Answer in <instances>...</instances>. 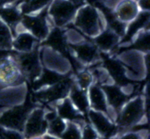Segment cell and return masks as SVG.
<instances>
[{
  "label": "cell",
  "instance_id": "obj_26",
  "mask_svg": "<svg viewBox=\"0 0 150 139\" xmlns=\"http://www.w3.org/2000/svg\"><path fill=\"white\" fill-rule=\"evenodd\" d=\"M60 139H81V127L73 122H67L65 130Z\"/></svg>",
  "mask_w": 150,
  "mask_h": 139
},
{
  "label": "cell",
  "instance_id": "obj_10",
  "mask_svg": "<svg viewBox=\"0 0 150 139\" xmlns=\"http://www.w3.org/2000/svg\"><path fill=\"white\" fill-rule=\"evenodd\" d=\"M21 71L25 76L37 79L42 71L40 55L35 50L26 53H18L13 56Z\"/></svg>",
  "mask_w": 150,
  "mask_h": 139
},
{
  "label": "cell",
  "instance_id": "obj_28",
  "mask_svg": "<svg viewBox=\"0 0 150 139\" xmlns=\"http://www.w3.org/2000/svg\"><path fill=\"white\" fill-rule=\"evenodd\" d=\"M148 138V132L144 129H142L139 131H127L115 136L111 139H146Z\"/></svg>",
  "mask_w": 150,
  "mask_h": 139
},
{
  "label": "cell",
  "instance_id": "obj_31",
  "mask_svg": "<svg viewBox=\"0 0 150 139\" xmlns=\"http://www.w3.org/2000/svg\"><path fill=\"white\" fill-rule=\"evenodd\" d=\"M136 1L141 12H149V0H137Z\"/></svg>",
  "mask_w": 150,
  "mask_h": 139
},
{
  "label": "cell",
  "instance_id": "obj_21",
  "mask_svg": "<svg viewBox=\"0 0 150 139\" xmlns=\"http://www.w3.org/2000/svg\"><path fill=\"white\" fill-rule=\"evenodd\" d=\"M120 38L109 29H105L94 38V45L98 50L110 52L117 45Z\"/></svg>",
  "mask_w": 150,
  "mask_h": 139
},
{
  "label": "cell",
  "instance_id": "obj_32",
  "mask_svg": "<svg viewBox=\"0 0 150 139\" xmlns=\"http://www.w3.org/2000/svg\"><path fill=\"white\" fill-rule=\"evenodd\" d=\"M42 137H43L44 139H60L59 138H57V137L49 135V134H48V133L45 134V135H44Z\"/></svg>",
  "mask_w": 150,
  "mask_h": 139
},
{
  "label": "cell",
  "instance_id": "obj_24",
  "mask_svg": "<svg viewBox=\"0 0 150 139\" xmlns=\"http://www.w3.org/2000/svg\"><path fill=\"white\" fill-rule=\"evenodd\" d=\"M13 35L11 29L0 19V50H10L13 45Z\"/></svg>",
  "mask_w": 150,
  "mask_h": 139
},
{
  "label": "cell",
  "instance_id": "obj_9",
  "mask_svg": "<svg viewBox=\"0 0 150 139\" xmlns=\"http://www.w3.org/2000/svg\"><path fill=\"white\" fill-rule=\"evenodd\" d=\"M89 123L96 130L101 138L111 139L117 135L115 122L105 113L89 109L87 113Z\"/></svg>",
  "mask_w": 150,
  "mask_h": 139
},
{
  "label": "cell",
  "instance_id": "obj_30",
  "mask_svg": "<svg viewBox=\"0 0 150 139\" xmlns=\"http://www.w3.org/2000/svg\"><path fill=\"white\" fill-rule=\"evenodd\" d=\"M0 139H25L23 133L0 126Z\"/></svg>",
  "mask_w": 150,
  "mask_h": 139
},
{
  "label": "cell",
  "instance_id": "obj_17",
  "mask_svg": "<svg viewBox=\"0 0 150 139\" xmlns=\"http://www.w3.org/2000/svg\"><path fill=\"white\" fill-rule=\"evenodd\" d=\"M140 13L136 0H122L114 10L115 17L126 24L135 20Z\"/></svg>",
  "mask_w": 150,
  "mask_h": 139
},
{
  "label": "cell",
  "instance_id": "obj_19",
  "mask_svg": "<svg viewBox=\"0 0 150 139\" xmlns=\"http://www.w3.org/2000/svg\"><path fill=\"white\" fill-rule=\"evenodd\" d=\"M38 40L28 31L23 29L13 36L12 47L18 53H26L35 50Z\"/></svg>",
  "mask_w": 150,
  "mask_h": 139
},
{
  "label": "cell",
  "instance_id": "obj_4",
  "mask_svg": "<svg viewBox=\"0 0 150 139\" xmlns=\"http://www.w3.org/2000/svg\"><path fill=\"white\" fill-rule=\"evenodd\" d=\"M45 10L35 15H26L22 17L20 25L23 29L33 35L38 41L45 40L51 31V22Z\"/></svg>",
  "mask_w": 150,
  "mask_h": 139
},
{
  "label": "cell",
  "instance_id": "obj_27",
  "mask_svg": "<svg viewBox=\"0 0 150 139\" xmlns=\"http://www.w3.org/2000/svg\"><path fill=\"white\" fill-rule=\"evenodd\" d=\"M76 83L78 87L85 91H87L89 87L94 84L93 77L90 71H80L76 77Z\"/></svg>",
  "mask_w": 150,
  "mask_h": 139
},
{
  "label": "cell",
  "instance_id": "obj_25",
  "mask_svg": "<svg viewBox=\"0 0 150 139\" xmlns=\"http://www.w3.org/2000/svg\"><path fill=\"white\" fill-rule=\"evenodd\" d=\"M67 122L57 115L54 119L48 122V130L46 133L53 136L60 138L61 135L65 130Z\"/></svg>",
  "mask_w": 150,
  "mask_h": 139
},
{
  "label": "cell",
  "instance_id": "obj_11",
  "mask_svg": "<svg viewBox=\"0 0 150 139\" xmlns=\"http://www.w3.org/2000/svg\"><path fill=\"white\" fill-rule=\"evenodd\" d=\"M87 91L89 107L91 109L105 113L114 121V115L108 106L106 96L102 86L93 84Z\"/></svg>",
  "mask_w": 150,
  "mask_h": 139
},
{
  "label": "cell",
  "instance_id": "obj_22",
  "mask_svg": "<svg viewBox=\"0 0 150 139\" xmlns=\"http://www.w3.org/2000/svg\"><path fill=\"white\" fill-rule=\"evenodd\" d=\"M21 12L16 7L11 6L0 7V19L8 26L13 32V28H18L21 20Z\"/></svg>",
  "mask_w": 150,
  "mask_h": 139
},
{
  "label": "cell",
  "instance_id": "obj_13",
  "mask_svg": "<svg viewBox=\"0 0 150 139\" xmlns=\"http://www.w3.org/2000/svg\"><path fill=\"white\" fill-rule=\"evenodd\" d=\"M42 61L47 69L59 73L60 74H66L70 70V64L68 60L59 52L49 47H45L42 54Z\"/></svg>",
  "mask_w": 150,
  "mask_h": 139
},
{
  "label": "cell",
  "instance_id": "obj_5",
  "mask_svg": "<svg viewBox=\"0 0 150 139\" xmlns=\"http://www.w3.org/2000/svg\"><path fill=\"white\" fill-rule=\"evenodd\" d=\"M31 111L29 106L22 104L2 111L0 112V126L22 133Z\"/></svg>",
  "mask_w": 150,
  "mask_h": 139
},
{
  "label": "cell",
  "instance_id": "obj_20",
  "mask_svg": "<svg viewBox=\"0 0 150 139\" xmlns=\"http://www.w3.org/2000/svg\"><path fill=\"white\" fill-rule=\"evenodd\" d=\"M69 99L76 109L82 115L87 114L89 109V103L86 91L82 90L76 85H73L69 92Z\"/></svg>",
  "mask_w": 150,
  "mask_h": 139
},
{
  "label": "cell",
  "instance_id": "obj_35",
  "mask_svg": "<svg viewBox=\"0 0 150 139\" xmlns=\"http://www.w3.org/2000/svg\"><path fill=\"white\" fill-rule=\"evenodd\" d=\"M136 1H137V0H136Z\"/></svg>",
  "mask_w": 150,
  "mask_h": 139
},
{
  "label": "cell",
  "instance_id": "obj_7",
  "mask_svg": "<svg viewBox=\"0 0 150 139\" xmlns=\"http://www.w3.org/2000/svg\"><path fill=\"white\" fill-rule=\"evenodd\" d=\"M45 110L41 108L32 109L29 113L23 130L25 139L42 137L46 134L48 122L45 117Z\"/></svg>",
  "mask_w": 150,
  "mask_h": 139
},
{
  "label": "cell",
  "instance_id": "obj_2",
  "mask_svg": "<svg viewBox=\"0 0 150 139\" xmlns=\"http://www.w3.org/2000/svg\"><path fill=\"white\" fill-rule=\"evenodd\" d=\"M146 105V100L142 96L135 97L126 102L117 114L115 121L117 128V135L140 125L145 117Z\"/></svg>",
  "mask_w": 150,
  "mask_h": 139
},
{
  "label": "cell",
  "instance_id": "obj_14",
  "mask_svg": "<svg viewBox=\"0 0 150 139\" xmlns=\"http://www.w3.org/2000/svg\"><path fill=\"white\" fill-rule=\"evenodd\" d=\"M73 57L79 61L80 64L91 65L95 64L100 58L99 50L90 42H83L72 45Z\"/></svg>",
  "mask_w": 150,
  "mask_h": 139
},
{
  "label": "cell",
  "instance_id": "obj_16",
  "mask_svg": "<svg viewBox=\"0 0 150 139\" xmlns=\"http://www.w3.org/2000/svg\"><path fill=\"white\" fill-rule=\"evenodd\" d=\"M56 112L57 115L66 122H76L81 127L86 123L83 117V115L76 109L69 98H65L57 102Z\"/></svg>",
  "mask_w": 150,
  "mask_h": 139
},
{
  "label": "cell",
  "instance_id": "obj_1",
  "mask_svg": "<svg viewBox=\"0 0 150 139\" xmlns=\"http://www.w3.org/2000/svg\"><path fill=\"white\" fill-rule=\"evenodd\" d=\"M73 22L76 29L82 34L93 39L105 30L107 25L103 14L89 4L79 7Z\"/></svg>",
  "mask_w": 150,
  "mask_h": 139
},
{
  "label": "cell",
  "instance_id": "obj_33",
  "mask_svg": "<svg viewBox=\"0 0 150 139\" xmlns=\"http://www.w3.org/2000/svg\"><path fill=\"white\" fill-rule=\"evenodd\" d=\"M29 139H44L43 137H35V138H29Z\"/></svg>",
  "mask_w": 150,
  "mask_h": 139
},
{
  "label": "cell",
  "instance_id": "obj_23",
  "mask_svg": "<svg viewBox=\"0 0 150 139\" xmlns=\"http://www.w3.org/2000/svg\"><path fill=\"white\" fill-rule=\"evenodd\" d=\"M52 0H23L20 6L21 13L35 15L40 13L49 6Z\"/></svg>",
  "mask_w": 150,
  "mask_h": 139
},
{
  "label": "cell",
  "instance_id": "obj_8",
  "mask_svg": "<svg viewBox=\"0 0 150 139\" xmlns=\"http://www.w3.org/2000/svg\"><path fill=\"white\" fill-rule=\"evenodd\" d=\"M120 61L125 66L126 74L132 78L141 79L146 72V57L138 50L127 51L122 54Z\"/></svg>",
  "mask_w": 150,
  "mask_h": 139
},
{
  "label": "cell",
  "instance_id": "obj_3",
  "mask_svg": "<svg viewBox=\"0 0 150 139\" xmlns=\"http://www.w3.org/2000/svg\"><path fill=\"white\" fill-rule=\"evenodd\" d=\"M79 8L73 0H52L47 8V15L51 24L60 29L73 21Z\"/></svg>",
  "mask_w": 150,
  "mask_h": 139
},
{
  "label": "cell",
  "instance_id": "obj_29",
  "mask_svg": "<svg viewBox=\"0 0 150 139\" xmlns=\"http://www.w3.org/2000/svg\"><path fill=\"white\" fill-rule=\"evenodd\" d=\"M81 139H101V138L91 124L86 122L81 127Z\"/></svg>",
  "mask_w": 150,
  "mask_h": 139
},
{
  "label": "cell",
  "instance_id": "obj_6",
  "mask_svg": "<svg viewBox=\"0 0 150 139\" xmlns=\"http://www.w3.org/2000/svg\"><path fill=\"white\" fill-rule=\"evenodd\" d=\"M24 75L13 56L0 59V87L5 88L22 85Z\"/></svg>",
  "mask_w": 150,
  "mask_h": 139
},
{
  "label": "cell",
  "instance_id": "obj_34",
  "mask_svg": "<svg viewBox=\"0 0 150 139\" xmlns=\"http://www.w3.org/2000/svg\"><path fill=\"white\" fill-rule=\"evenodd\" d=\"M101 139H105V138H101Z\"/></svg>",
  "mask_w": 150,
  "mask_h": 139
},
{
  "label": "cell",
  "instance_id": "obj_15",
  "mask_svg": "<svg viewBox=\"0 0 150 139\" xmlns=\"http://www.w3.org/2000/svg\"><path fill=\"white\" fill-rule=\"evenodd\" d=\"M110 109L117 116V114L128 101L127 93L119 86L109 85L103 86Z\"/></svg>",
  "mask_w": 150,
  "mask_h": 139
},
{
  "label": "cell",
  "instance_id": "obj_18",
  "mask_svg": "<svg viewBox=\"0 0 150 139\" xmlns=\"http://www.w3.org/2000/svg\"><path fill=\"white\" fill-rule=\"evenodd\" d=\"M26 90L23 85L9 87L0 90V105L9 107L21 105L25 99Z\"/></svg>",
  "mask_w": 150,
  "mask_h": 139
},
{
  "label": "cell",
  "instance_id": "obj_12",
  "mask_svg": "<svg viewBox=\"0 0 150 139\" xmlns=\"http://www.w3.org/2000/svg\"><path fill=\"white\" fill-rule=\"evenodd\" d=\"M72 85H71L70 81L62 80L57 84L45 87L41 91L38 92V100L45 103H57L65 98L70 92Z\"/></svg>",
  "mask_w": 150,
  "mask_h": 139
}]
</instances>
